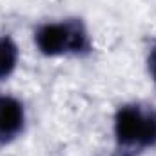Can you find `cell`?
<instances>
[{"label": "cell", "mask_w": 156, "mask_h": 156, "mask_svg": "<svg viewBox=\"0 0 156 156\" xmlns=\"http://www.w3.org/2000/svg\"><path fill=\"white\" fill-rule=\"evenodd\" d=\"M35 44L44 56H82L91 51L89 33L76 18L42 24L35 31Z\"/></svg>", "instance_id": "obj_1"}, {"label": "cell", "mask_w": 156, "mask_h": 156, "mask_svg": "<svg viewBox=\"0 0 156 156\" xmlns=\"http://www.w3.org/2000/svg\"><path fill=\"white\" fill-rule=\"evenodd\" d=\"M115 136L127 151L156 147V109L138 104L122 105L115 115Z\"/></svg>", "instance_id": "obj_2"}, {"label": "cell", "mask_w": 156, "mask_h": 156, "mask_svg": "<svg viewBox=\"0 0 156 156\" xmlns=\"http://www.w3.org/2000/svg\"><path fill=\"white\" fill-rule=\"evenodd\" d=\"M26 113L22 102L13 96H0V145H7L24 133Z\"/></svg>", "instance_id": "obj_3"}, {"label": "cell", "mask_w": 156, "mask_h": 156, "mask_svg": "<svg viewBox=\"0 0 156 156\" xmlns=\"http://www.w3.org/2000/svg\"><path fill=\"white\" fill-rule=\"evenodd\" d=\"M18 64V47L9 37H0V80L13 75Z\"/></svg>", "instance_id": "obj_4"}, {"label": "cell", "mask_w": 156, "mask_h": 156, "mask_svg": "<svg viewBox=\"0 0 156 156\" xmlns=\"http://www.w3.org/2000/svg\"><path fill=\"white\" fill-rule=\"evenodd\" d=\"M147 69H149V75L153 78V82L156 83V45L151 49L149 53V58H147Z\"/></svg>", "instance_id": "obj_5"}]
</instances>
